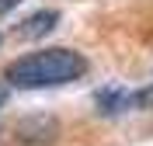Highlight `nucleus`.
<instances>
[{
    "mask_svg": "<svg viewBox=\"0 0 153 146\" xmlns=\"http://www.w3.org/2000/svg\"><path fill=\"white\" fill-rule=\"evenodd\" d=\"M87 73V59L73 49H38L28 56L14 59L7 70H4V80L18 90H45V87H63V84H73Z\"/></svg>",
    "mask_w": 153,
    "mask_h": 146,
    "instance_id": "f257e3e1",
    "label": "nucleus"
},
{
    "mask_svg": "<svg viewBox=\"0 0 153 146\" xmlns=\"http://www.w3.org/2000/svg\"><path fill=\"white\" fill-rule=\"evenodd\" d=\"M14 136L21 146H52L59 139V122L45 111H35V115H25L14 125Z\"/></svg>",
    "mask_w": 153,
    "mask_h": 146,
    "instance_id": "f03ea898",
    "label": "nucleus"
},
{
    "mask_svg": "<svg viewBox=\"0 0 153 146\" xmlns=\"http://www.w3.org/2000/svg\"><path fill=\"white\" fill-rule=\"evenodd\" d=\"M94 108H97V115H105V118H118V115H125V111L132 108V90L101 87L94 94Z\"/></svg>",
    "mask_w": 153,
    "mask_h": 146,
    "instance_id": "7ed1b4c3",
    "label": "nucleus"
},
{
    "mask_svg": "<svg viewBox=\"0 0 153 146\" xmlns=\"http://www.w3.org/2000/svg\"><path fill=\"white\" fill-rule=\"evenodd\" d=\"M56 24H59V14L52 7H42V10L28 14V18L18 24V35H21V39H45V35H52Z\"/></svg>",
    "mask_w": 153,
    "mask_h": 146,
    "instance_id": "20e7f679",
    "label": "nucleus"
},
{
    "mask_svg": "<svg viewBox=\"0 0 153 146\" xmlns=\"http://www.w3.org/2000/svg\"><path fill=\"white\" fill-rule=\"evenodd\" d=\"M132 108H139V111H153V84L132 90Z\"/></svg>",
    "mask_w": 153,
    "mask_h": 146,
    "instance_id": "39448f33",
    "label": "nucleus"
},
{
    "mask_svg": "<svg viewBox=\"0 0 153 146\" xmlns=\"http://www.w3.org/2000/svg\"><path fill=\"white\" fill-rule=\"evenodd\" d=\"M18 4H21V0H0V18H4L7 10H14V7H18Z\"/></svg>",
    "mask_w": 153,
    "mask_h": 146,
    "instance_id": "423d86ee",
    "label": "nucleus"
},
{
    "mask_svg": "<svg viewBox=\"0 0 153 146\" xmlns=\"http://www.w3.org/2000/svg\"><path fill=\"white\" fill-rule=\"evenodd\" d=\"M7 104V87H4V84H0V108Z\"/></svg>",
    "mask_w": 153,
    "mask_h": 146,
    "instance_id": "0eeeda50",
    "label": "nucleus"
},
{
    "mask_svg": "<svg viewBox=\"0 0 153 146\" xmlns=\"http://www.w3.org/2000/svg\"><path fill=\"white\" fill-rule=\"evenodd\" d=\"M0 42H4V35H0Z\"/></svg>",
    "mask_w": 153,
    "mask_h": 146,
    "instance_id": "6e6552de",
    "label": "nucleus"
}]
</instances>
